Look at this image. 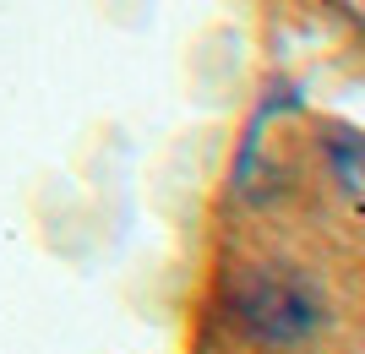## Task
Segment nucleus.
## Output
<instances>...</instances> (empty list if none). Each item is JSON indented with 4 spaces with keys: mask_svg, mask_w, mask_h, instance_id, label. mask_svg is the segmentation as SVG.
Listing matches in <instances>:
<instances>
[{
    "mask_svg": "<svg viewBox=\"0 0 365 354\" xmlns=\"http://www.w3.org/2000/svg\"><path fill=\"white\" fill-rule=\"evenodd\" d=\"M218 311L245 354H317L338 327L333 283L289 251H245L224 267Z\"/></svg>",
    "mask_w": 365,
    "mask_h": 354,
    "instance_id": "nucleus-1",
    "label": "nucleus"
}]
</instances>
